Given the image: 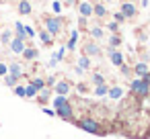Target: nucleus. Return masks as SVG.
Segmentation results:
<instances>
[{"mask_svg": "<svg viewBox=\"0 0 150 139\" xmlns=\"http://www.w3.org/2000/svg\"><path fill=\"white\" fill-rule=\"evenodd\" d=\"M15 35H17V39H21V41H25L27 39V33H25V25L23 23H15Z\"/></svg>", "mask_w": 150, "mask_h": 139, "instance_id": "10", "label": "nucleus"}, {"mask_svg": "<svg viewBox=\"0 0 150 139\" xmlns=\"http://www.w3.org/2000/svg\"><path fill=\"white\" fill-rule=\"evenodd\" d=\"M25 33H27V37H31V39L35 37V29H33L31 25H27V27H25Z\"/></svg>", "mask_w": 150, "mask_h": 139, "instance_id": "32", "label": "nucleus"}, {"mask_svg": "<svg viewBox=\"0 0 150 139\" xmlns=\"http://www.w3.org/2000/svg\"><path fill=\"white\" fill-rule=\"evenodd\" d=\"M64 102H68V100H66V96H64V94H58V96H56V98H54V104H56V108H58V106H62V104H64Z\"/></svg>", "mask_w": 150, "mask_h": 139, "instance_id": "25", "label": "nucleus"}, {"mask_svg": "<svg viewBox=\"0 0 150 139\" xmlns=\"http://www.w3.org/2000/svg\"><path fill=\"white\" fill-rule=\"evenodd\" d=\"M25 96H29V98H33V96H37V88H35L33 84H29V86L25 88Z\"/></svg>", "mask_w": 150, "mask_h": 139, "instance_id": "23", "label": "nucleus"}, {"mask_svg": "<svg viewBox=\"0 0 150 139\" xmlns=\"http://www.w3.org/2000/svg\"><path fill=\"white\" fill-rule=\"evenodd\" d=\"M64 55H66V47H60V51L54 55V61H56V64H58V61H62V59H64Z\"/></svg>", "mask_w": 150, "mask_h": 139, "instance_id": "24", "label": "nucleus"}, {"mask_svg": "<svg viewBox=\"0 0 150 139\" xmlns=\"http://www.w3.org/2000/svg\"><path fill=\"white\" fill-rule=\"evenodd\" d=\"M62 119H66V121H72V106H70V102H64L62 106H58V110H56Z\"/></svg>", "mask_w": 150, "mask_h": 139, "instance_id": "6", "label": "nucleus"}, {"mask_svg": "<svg viewBox=\"0 0 150 139\" xmlns=\"http://www.w3.org/2000/svg\"><path fill=\"white\" fill-rule=\"evenodd\" d=\"M142 80H144V82H148V84H150V70H148V72H146V74H144V78H142Z\"/></svg>", "mask_w": 150, "mask_h": 139, "instance_id": "39", "label": "nucleus"}, {"mask_svg": "<svg viewBox=\"0 0 150 139\" xmlns=\"http://www.w3.org/2000/svg\"><path fill=\"white\" fill-rule=\"evenodd\" d=\"M93 6H95V13H93L95 17H99V19H105L107 17V8L103 4H93Z\"/></svg>", "mask_w": 150, "mask_h": 139, "instance_id": "15", "label": "nucleus"}, {"mask_svg": "<svg viewBox=\"0 0 150 139\" xmlns=\"http://www.w3.org/2000/svg\"><path fill=\"white\" fill-rule=\"evenodd\" d=\"M66 49H70V51H74V49H76V39H72V37H70V41L66 43Z\"/></svg>", "mask_w": 150, "mask_h": 139, "instance_id": "33", "label": "nucleus"}, {"mask_svg": "<svg viewBox=\"0 0 150 139\" xmlns=\"http://www.w3.org/2000/svg\"><path fill=\"white\" fill-rule=\"evenodd\" d=\"M78 127H82V129H84V131H88V133H101V129H99V123H97V121H93V119L78 121Z\"/></svg>", "mask_w": 150, "mask_h": 139, "instance_id": "4", "label": "nucleus"}, {"mask_svg": "<svg viewBox=\"0 0 150 139\" xmlns=\"http://www.w3.org/2000/svg\"><path fill=\"white\" fill-rule=\"evenodd\" d=\"M109 96H111V98H121V96H123V90H121L119 86H113V88L109 90Z\"/></svg>", "mask_w": 150, "mask_h": 139, "instance_id": "21", "label": "nucleus"}, {"mask_svg": "<svg viewBox=\"0 0 150 139\" xmlns=\"http://www.w3.org/2000/svg\"><path fill=\"white\" fill-rule=\"evenodd\" d=\"M95 94H97V96H105V94H109V88H107L105 84H101V86L95 88Z\"/></svg>", "mask_w": 150, "mask_h": 139, "instance_id": "22", "label": "nucleus"}, {"mask_svg": "<svg viewBox=\"0 0 150 139\" xmlns=\"http://www.w3.org/2000/svg\"><path fill=\"white\" fill-rule=\"evenodd\" d=\"M84 55H88V57L101 55V47H99L97 43H86V45H84Z\"/></svg>", "mask_w": 150, "mask_h": 139, "instance_id": "9", "label": "nucleus"}, {"mask_svg": "<svg viewBox=\"0 0 150 139\" xmlns=\"http://www.w3.org/2000/svg\"><path fill=\"white\" fill-rule=\"evenodd\" d=\"M17 8H19L21 15H31V4H29V0H21Z\"/></svg>", "mask_w": 150, "mask_h": 139, "instance_id": "12", "label": "nucleus"}, {"mask_svg": "<svg viewBox=\"0 0 150 139\" xmlns=\"http://www.w3.org/2000/svg\"><path fill=\"white\" fill-rule=\"evenodd\" d=\"M21 55H23L27 61H31V59H35V57L39 55V51H37V49H33V47H25V51H23Z\"/></svg>", "mask_w": 150, "mask_h": 139, "instance_id": "11", "label": "nucleus"}, {"mask_svg": "<svg viewBox=\"0 0 150 139\" xmlns=\"http://www.w3.org/2000/svg\"><path fill=\"white\" fill-rule=\"evenodd\" d=\"M113 19H115V23H123V21H125V17H123L121 13H113Z\"/></svg>", "mask_w": 150, "mask_h": 139, "instance_id": "34", "label": "nucleus"}, {"mask_svg": "<svg viewBox=\"0 0 150 139\" xmlns=\"http://www.w3.org/2000/svg\"><path fill=\"white\" fill-rule=\"evenodd\" d=\"M11 39H13V33H11V31H4L2 37H0V41H2V43H11Z\"/></svg>", "mask_w": 150, "mask_h": 139, "instance_id": "28", "label": "nucleus"}, {"mask_svg": "<svg viewBox=\"0 0 150 139\" xmlns=\"http://www.w3.org/2000/svg\"><path fill=\"white\" fill-rule=\"evenodd\" d=\"M56 92H58V94H68V92H70V84L64 82V80L58 82V84H56Z\"/></svg>", "mask_w": 150, "mask_h": 139, "instance_id": "14", "label": "nucleus"}, {"mask_svg": "<svg viewBox=\"0 0 150 139\" xmlns=\"http://www.w3.org/2000/svg\"><path fill=\"white\" fill-rule=\"evenodd\" d=\"M78 25H80V27H86V17H80V19H78Z\"/></svg>", "mask_w": 150, "mask_h": 139, "instance_id": "38", "label": "nucleus"}, {"mask_svg": "<svg viewBox=\"0 0 150 139\" xmlns=\"http://www.w3.org/2000/svg\"><path fill=\"white\" fill-rule=\"evenodd\" d=\"M78 13H80V17H93V13H95V6L91 4V2H80L78 4Z\"/></svg>", "mask_w": 150, "mask_h": 139, "instance_id": "7", "label": "nucleus"}, {"mask_svg": "<svg viewBox=\"0 0 150 139\" xmlns=\"http://www.w3.org/2000/svg\"><path fill=\"white\" fill-rule=\"evenodd\" d=\"M31 84H33V86H35L37 90H41V88L45 86V82H43V78H33V82H31Z\"/></svg>", "mask_w": 150, "mask_h": 139, "instance_id": "26", "label": "nucleus"}, {"mask_svg": "<svg viewBox=\"0 0 150 139\" xmlns=\"http://www.w3.org/2000/svg\"><path fill=\"white\" fill-rule=\"evenodd\" d=\"M52 10H54L56 15H60V13H62V4H60V0H54V2H52Z\"/></svg>", "mask_w": 150, "mask_h": 139, "instance_id": "27", "label": "nucleus"}, {"mask_svg": "<svg viewBox=\"0 0 150 139\" xmlns=\"http://www.w3.org/2000/svg\"><path fill=\"white\" fill-rule=\"evenodd\" d=\"M4 84H6V86H15V84H17V78H13V76L8 74V76H4Z\"/></svg>", "mask_w": 150, "mask_h": 139, "instance_id": "30", "label": "nucleus"}, {"mask_svg": "<svg viewBox=\"0 0 150 139\" xmlns=\"http://www.w3.org/2000/svg\"><path fill=\"white\" fill-rule=\"evenodd\" d=\"M105 2H113V0H105Z\"/></svg>", "mask_w": 150, "mask_h": 139, "instance_id": "41", "label": "nucleus"}, {"mask_svg": "<svg viewBox=\"0 0 150 139\" xmlns=\"http://www.w3.org/2000/svg\"><path fill=\"white\" fill-rule=\"evenodd\" d=\"M6 74H8V68L4 64H0V76H6Z\"/></svg>", "mask_w": 150, "mask_h": 139, "instance_id": "36", "label": "nucleus"}, {"mask_svg": "<svg viewBox=\"0 0 150 139\" xmlns=\"http://www.w3.org/2000/svg\"><path fill=\"white\" fill-rule=\"evenodd\" d=\"M39 39H41L45 45H52V41H54L52 33H47V31H39Z\"/></svg>", "mask_w": 150, "mask_h": 139, "instance_id": "18", "label": "nucleus"}, {"mask_svg": "<svg viewBox=\"0 0 150 139\" xmlns=\"http://www.w3.org/2000/svg\"><path fill=\"white\" fill-rule=\"evenodd\" d=\"M119 68H121V72H123V76H129V68H127L125 64H121Z\"/></svg>", "mask_w": 150, "mask_h": 139, "instance_id": "37", "label": "nucleus"}, {"mask_svg": "<svg viewBox=\"0 0 150 139\" xmlns=\"http://www.w3.org/2000/svg\"><path fill=\"white\" fill-rule=\"evenodd\" d=\"M121 45V37L117 35V33H113L111 37H109V49H115V47H119Z\"/></svg>", "mask_w": 150, "mask_h": 139, "instance_id": "16", "label": "nucleus"}, {"mask_svg": "<svg viewBox=\"0 0 150 139\" xmlns=\"http://www.w3.org/2000/svg\"><path fill=\"white\" fill-rule=\"evenodd\" d=\"M132 92H136V94H140V96H148V94H150V84L136 78V80L132 82Z\"/></svg>", "mask_w": 150, "mask_h": 139, "instance_id": "2", "label": "nucleus"}, {"mask_svg": "<svg viewBox=\"0 0 150 139\" xmlns=\"http://www.w3.org/2000/svg\"><path fill=\"white\" fill-rule=\"evenodd\" d=\"M8 74H11L13 78H17V80H19V78L23 76V70H21V66H19V64H13V66L8 68Z\"/></svg>", "mask_w": 150, "mask_h": 139, "instance_id": "13", "label": "nucleus"}, {"mask_svg": "<svg viewBox=\"0 0 150 139\" xmlns=\"http://www.w3.org/2000/svg\"><path fill=\"white\" fill-rule=\"evenodd\" d=\"M125 19H134L136 15H138V8H136V4L134 2H121V10H119Z\"/></svg>", "mask_w": 150, "mask_h": 139, "instance_id": "3", "label": "nucleus"}, {"mask_svg": "<svg viewBox=\"0 0 150 139\" xmlns=\"http://www.w3.org/2000/svg\"><path fill=\"white\" fill-rule=\"evenodd\" d=\"M105 29H109L111 33H117V31H119V23H115V21H113V23H109Z\"/></svg>", "mask_w": 150, "mask_h": 139, "instance_id": "29", "label": "nucleus"}, {"mask_svg": "<svg viewBox=\"0 0 150 139\" xmlns=\"http://www.w3.org/2000/svg\"><path fill=\"white\" fill-rule=\"evenodd\" d=\"M93 82H95L97 86H101V84H105V78H103L101 74H95V76H93Z\"/></svg>", "mask_w": 150, "mask_h": 139, "instance_id": "31", "label": "nucleus"}, {"mask_svg": "<svg viewBox=\"0 0 150 139\" xmlns=\"http://www.w3.org/2000/svg\"><path fill=\"white\" fill-rule=\"evenodd\" d=\"M8 45H11V51H13V53H17V55H21V53L25 51V47H27V45H25V41H21V39H17V37H15V39H11V43H8Z\"/></svg>", "mask_w": 150, "mask_h": 139, "instance_id": "5", "label": "nucleus"}, {"mask_svg": "<svg viewBox=\"0 0 150 139\" xmlns=\"http://www.w3.org/2000/svg\"><path fill=\"white\" fill-rule=\"evenodd\" d=\"M15 94H17V96H25V88H23V86H17V88H15Z\"/></svg>", "mask_w": 150, "mask_h": 139, "instance_id": "35", "label": "nucleus"}, {"mask_svg": "<svg viewBox=\"0 0 150 139\" xmlns=\"http://www.w3.org/2000/svg\"><path fill=\"white\" fill-rule=\"evenodd\" d=\"M134 72H136L138 76H144V74L148 72V66H146L144 61H136V66H134Z\"/></svg>", "mask_w": 150, "mask_h": 139, "instance_id": "17", "label": "nucleus"}, {"mask_svg": "<svg viewBox=\"0 0 150 139\" xmlns=\"http://www.w3.org/2000/svg\"><path fill=\"white\" fill-rule=\"evenodd\" d=\"M70 37H72V39H78V29H74V31H72V35H70Z\"/></svg>", "mask_w": 150, "mask_h": 139, "instance_id": "40", "label": "nucleus"}, {"mask_svg": "<svg viewBox=\"0 0 150 139\" xmlns=\"http://www.w3.org/2000/svg\"><path fill=\"white\" fill-rule=\"evenodd\" d=\"M88 33H91L93 39H101V37H103V27H93Z\"/></svg>", "mask_w": 150, "mask_h": 139, "instance_id": "20", "label": "nucleus"}, {"mask_svg": "<svg viewBox=\"0 0 150 139\" xmlns=\"http://www.w3.org/2000/svg\"><path fill=\"white\" fill-rule=\"evenodd\" d=\"M62 29H64V21H62L60 17H47V19H45V31H47V33L58 35Z\"/></svg>", "mask_w": 150, "mask_h": 139, "instance_id": "1", "label": "nucleus"}, {"mask_svg": "<svg viewBox=\"0 0 150 139\" xmlns=\"http://www.w3.org/2000/svg\"><path fill=\"white\" fill-rule=\"evenodd\" d=\"M107 53H109V57H111V64L113 66H121L123 64V53L121 51H115V49H107Z\"/></svg>", "mask_w": 150, "mask_h": 139, "instance_id": "8", "label": "nucleus"}, {"mask_svg": "<svg viewBox=\"0 0 150 139\" xmlns=\"http://www.w3.org/2000/svg\"><path fill=\"white\" fill-rule=\"evenodd\" d=\"M78 68H80V70H88V68H91V59H88V55H82V57L78 59Z\"/></svg>", "mask_w": 150, "mask_h": 139, "instance_id": "19", "label": "nucleus"}]
</instances>
